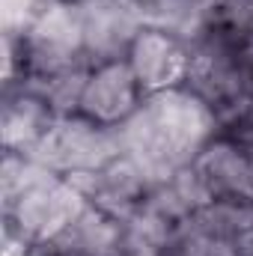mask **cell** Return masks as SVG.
<instances>
[{"label":"cell","instance_id":"cell-13","mask_svg":"<svg viewBox=\"0 0 253 256\" xmlns=\"http://www.w3.org/2000/svg\"><path fill=\"white\" fill-rule=\"evenodd\" d=\"M167 185L176 191V196L185 202V208H188L190 214H194V212H200L202 206L214 202V196H212V191H208V185H206L202 173L194 167V161L185 164V167H179V170L167 179Z\"/></svg>","mask_w":253,"mask_h":256},{"label":"cell","instance_id":"cell-14","mask_svg":"<svg viewBox=\"0 0 253 256\" xmlns=\"http://www.w3.org/2000/svg\"><path fill=\"white\" fill-rule=\"evenodd\" d=\"M236 60L242 66V72L253 80V36H242L236 45Z\"/></svg>","mask_w":253,"mask_h":256},{"label":"cell","instance_id":"cell-7","mask_svg":"<svg viewBox=\"0 0 253 256\" xmlns=\"http://www.w3.org/2000/svg\"><path fill=\"white\" fill-rule=\"evenodd\" d=\"M74 3L84 21V51L92 66L122 60L131 39L146 24L143 12L131 0H74Z\"/></svg>","mask_w":253,"mask_h":256},{"label":"cell","instance_id":"cell-3","mask_svg":"<svg viewBox=\"0 0 253 256\" xmlns=\"http://www.w3.org/2000/svg\"><path fill=\"white\" fill-rule=\"evenodd\" d=\"M86 206V196L68 179L51 176L30 188L24 196H18L9 208H3L6 236H15L30 248H45Z\"/></svg>","mask_w":253,"mask_h":256},{"label":"cell","instance_id":"cell-11","mask_svg":"<svg viewBox=\"0 0 253 256\" xmlns=\"http://www.w3.org/2000/svg\"><path fill=\"white\" fill-rule=\"evenodd\" d=\"M194 220L218 242H232L244 250L253 236V202H236V200H214L194 212Z\"/></svg>","mask_w":253,"mask_h":256},{"label":"cell","instance_id":"cell-2","mask_svg":"<svg viewBox=\"0 0 253 256\" xmlns=\"http://www.w3.org/2000/svg\"><path fill=\"white\" fill-rule=\"evenodd\" d=\"M122 152L126 149L120 128L98 126L84 114H72V116H57L54 128L39 143L33 158L48 170H54L57 176H72V173H96Z\"/></svg>","mask_w":253,"mask_h":256},{"label":"cell","instance_id":"cell-12","mask_svg":"<svg viewBox=\"0 0 253 256\" xmlns=\"http://www.w3.org/2000/svg\"><path fill=\"white\" fill-rule=\"evenodd\" d=\"M57 176L54 170H48L45 164H39L33 155H24V152H6L3 149V164H0V200H3V208H9L18 196L36 188L39 182Z\"/></svg>","mask_w":253,"mask_h":256},{"label":"cell","instance_id":"cell-1","mask_svg":"<svg viewBox=\"0 0 253 256\" xmlns=\"http://www.w3.org/2000/svg\"><path fill=\"white\" fill-rule=\"evenodd\" d=\"M120 134L126 155L140 164L152 185H161L220 134V120L194 90L176 86L146 96Z\"/></svg>","mask_w":253,"mask_h":256},{"label":"cell","instance_id":"cell-8","mask_svg":"<svg viewBox=\"0 0 253 256\" xmlns=\"http://www.w3.org/2000/svg\"><path fill=\"white\" fill-rule=\"evenodd\" d=\"M214 200L253 202V158L224 131L194 158Z\"/></svg>","mask_w":253,"mask_h":256},{"label":"cell","instance_id":"cell-15","mask_svg":"<svg viewBox=\"0 0 253 256\" xmlns=\"http://www.w3.org/2000/svg\"><path fill=\"white\" fill-rule=\"evenodd\" d=\"M131 3H134V6H137L143 15H146L149 9H155V6H161V3H167V0H131Z\"/></svg>","mask_w":253,"mask_h":256},{"label":"cell","instance_id":"cell-9","mask_svg":"<svg viewBox=\"0 0 253 256\" xmlns=\"http://www.w3.org/2000/svg\"><path fill=\"white\" fill-rule=\"evenodd\" d=\"M57 122L54 108L33 90L15 86L3 92V116H0V137L6 152L33 155L39 143Z\"/></svg>","mask_w":253,"mask_h":256},{"label":"cell","instance_id":"cell-10","mask_svg":"<svg viewBox=\"0 0 253 256\" xmlns=\"http://www.w3.org/2000/svg\"><path fill=\"white\" fill-rule=\"evenodd\" d=\"M126 244V220L86 206L63 232L45 244L51 256H120Z\"/></svg>","mask_w":253,"mask_h":256},{"label":"cell","instance_id":"cell-6","mask_svg":"<svg viewBox=\"0 0 253 256\" xmlns=\"http://www.w3.org/2000/svg\"><path fill=\"white\" fill-rule=\"evenodd\" d=\"M143 98L146 96H143L131 66L126 63V57L108 60V63H96L90 68L78 114L90 116L98 126L120 128L140 110Z\"/></svg>","mask_w":253,"mask_h":256},{"label":"cell","instance_id":"cell-5","mask_svg":"<svg viewBox=\"0 0 253 256\" xmlns=\"http://www.w3.org/2000/svg\"><path fill=\"white\" fill-rule=\"evenodd\" d=\"M63 179H68L84 194L90 206H98L102 212H108L120 220H128L152 191L149 176L126 152L116 155L110 164H104L96 173H72V176H63Z\"/></svg>","mask_w":253,"mask_h":256},{"label":"cell","instance_id":"cell-4","mask_svg":"<svg viewBox=\"0 0 253 256\" xmlns=\"http://www.w3.org/2000/svg\"><path fill=\"white\" fill-rule=\"evenodd\" d=\"M126 63L131 66L143 96H152L185 86L190 72V48L182 36L155 24H143L128 45Z\"/></svg>","mask_w":253,"mask_h":256}]
</instances>
